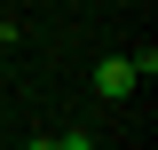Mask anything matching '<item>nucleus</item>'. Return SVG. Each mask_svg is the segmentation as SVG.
<instances>
[{"instance_id": "obj_3", "label": "nucleus", "mask_w": 158, "mask_h": 150, "mask_svg": "<svg viewBox=\"0 0 158 150\" xmlns=\"http://www.w3.org/2000/svg\"><path fill=\"white\" fill-rule=\"evenodd\" d=\"M24 150H56V142H24Z\"/></svg>"}, {"instance_id": "obj_1", "label": "nucleus", "mask_w": 158, "mask_h": 150, "mask_svg": "<svg viewBox=\"0 0 158 150\" xmlns=\"http://www.w3.org/2000/svg\"><path fill=\"white\" fill-rule=\"evenodd\" d=\"M135 87H142V79H135V56H103L95 63V95L118 103V95H135Z\"/></svg>"}, {"instance_id": "obj_2", "label": "nucleus", "mask_w": 158, "mask_h": 150, "mask_svg": "<svg viewBox=\"0 0 158 150\" xmlns=\"http://www.w3.org/2000/svg\"><path fill=\"white\" fill-rule=\"evenodd\" d=\"M56 150H95V134L79 127V134H56Z\"/></svg>"}]
</instances>
